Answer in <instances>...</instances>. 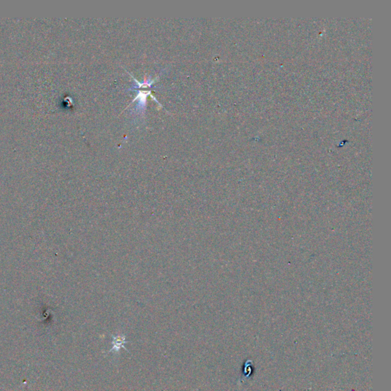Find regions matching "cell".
Instances as JSON below:
<instances>
[{
  "mask_svg": "<svg viewBox=\"0 0 391 391\" xmlns=\"http://www.w3.org/2000/svg\"><path fill=\"white\" fill-rule=\"evenodd\" d=\"M112 349H111L110 351H109L108 353H109V352H118V350H119L121 348H123V349H126V347H125V345L126 344V343H128V341H126V337L124 336V335H113L112 336Z\"/></svg>",
  "mask_w": 391,
  "mask_h": 391,
  "instance_id": "6da1fadb",
  "label": "cell"
}]
</instances>
